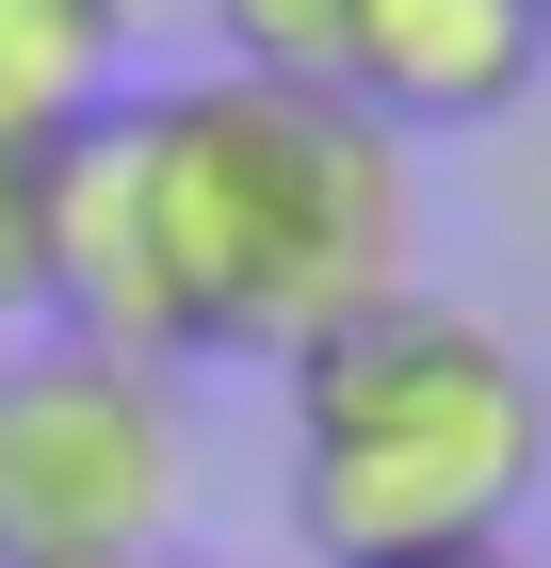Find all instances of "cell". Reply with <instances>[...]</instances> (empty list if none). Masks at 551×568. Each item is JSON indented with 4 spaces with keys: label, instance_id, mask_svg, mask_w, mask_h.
Segmentation results:
<instances>
[{
    "label": "cell",
    "instance_id": "30bf717a",
    "mask_svg": "<svg viewBox=\"0 0 551 568\" xmlns=\"http://www.w3.org/2000/svg\"><path fill=\"white\" fill-rule=\"evenodd\" d=\"M82 17H98V33H130V17H146V0H82Z\"/></svg>",
    "mask_w": 551,
    "mask_h": 568
},
{
    "label": "cell",
    "instance_id": "52a82bcc",
    "mask_svg": "<svg viewBox=\"0 0 551 568\" xmlns=\"http://www.w3.org/2000/svg\"><path fill=\"white\" fill-rule=\"evenodd\" d=\"M49 308V163L0 146V325H33Z\"/></svg>",
    "mask_w": 551,
    "mask_h": 568
},
{
    "label": "cell",
    "instance_id": "5b68a950",
    "mask_svg": "<svg viewBox=\"0 0 551 568\" xmlns=\"http://www.w3.org/2000/svg\"><path fill=\"white\" fill-rule=\"evenodd\" d=\"M114 65H130V33H98L82 0H0V146L49 163L65 131H98V114L130 98Z\"/></svg>",
    "mask_w": 551,
    "mask_h": 568
},
{
    "label": "cell",
    "instance_id": "ba28073f",
    "mask_svg": "<svg viewBox=\"0 0 551 568\" xmlns=\"http://www.w3.org/2000/svg\"><path fill=\"white\" fill-rule=\"evenodd\" d=\"M406 568H535L519 536H487V552H406Z\"/></svg>",
    "mask_w": 551,
    "mask_h": 568
},
{
    "label": "cell",
    "instance_id": "3957f363",
    "mask_svg": "<svg viewBox=\"0 0 551 568\" xmlns=\"http://www.w3.org/2000/svg\"><path fill=\"white\" fill-rule=\"evenodd\" d=\"M178 520V406L146 357L33 342L0 357V568H98L163 552Z\"/></svg>",
    "mask_w": 551,
    "mask_h": 568
},
{
    "label": "cell",
    "instance_id": "9c48e42d",
    "mask_svg": "<svg viewBox=\"0 0 551 568\" xmlns=\"http://www.w3.org/2000/svg\"><path fill=\"white\" fill-rule=\"evenodd\" d=\"M98 568H212V552H178V536H163V552H98Z\"/></svg>",
    "mask_w": 551,
    "mask_h": 568
},
{
    "label": "cell",
    "instance_id": "277c9868",
    "mask_svg": "<svg viewBox=\"0 0 551 568\" xmlns=\"http://www.w3.org/2000/svg\"><path fill=\"white\" fill-rule=\"evenodd\" d=\"M535 65H551L535 0H357L340 33V98L374 131H487L535 98Z\"/></svg>",
    "mask_w": 551,
    "mask_h": 568
},
{
    "label": "cell",
    "instance_id": "7a4b0ae2",
    "mask_svg": "<svg viewBox=\"0 0 551 568\" xmlns=\"http://www.w3.org/2000/svg\"><path fill=\"white\" fill-rule=\"evenodd\" d=\"M293 390V536L325 568H406V552H487L519 536V504L551 487V390L535 357L455 293H389L357 325H325L308 357H276Z\"/></svg>",
    "mask_w": 551,
    "mask_h": 568
},
{
    "label": "cell",
    "instance_id": "8fae6325",
    "mask_svg": "<svg viewBox=\"0 0 551 568\" xmlns=\"http://www.w3.org/2000/svg\"><path fill=\"white\" fill-rule=\"evenodd\" d=\"M535 17H551V0H535Z\"/></svg>",
    "mask_w": 551,
    "mask_h": 568
},
{
    "label": "cell",
    "instance_id": "6da1fadb",
    "mask_svg": "<svg viewBox=\"0 0 551 568\" xmlns=\"http://www.w3.org/2000/svg\"><path fill=\"white\" fill-rule=\"evenodd\" d=\"M130 212L178 357H308L325 325L422 293V179L325 82H163L130 98Z\"/></svg>",
    "mask_w": 551,
    "mask_h": 568
},
{
    "label": "cell",
    "instance_id": "8992f818",
    "mask_svg": "<svg viewBox=\"0 0 551 568\" xmlns=\"http://www.w3.org/2000/svg\"><path fill=\"white\" fill-rule=\"evenodd\" d=\"M340 33H357V0H212L227 82H325L340 98Z\"/></svg>",
    "mask_w": 551,
    "mask_h": 568
}]
</instances>
